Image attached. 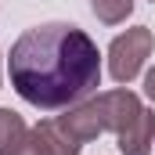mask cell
<instances>
[{
	"instance_id": "3957f363",
	"label": "cell",
	"mask_w": 155,
	"mask_h": 155,
	"mask_svg": "<svg viewBox=\"0 0 155 155\" xmlns=\"http://www.w3.org/2000/svg\"><path fill=\"white\" fill-rule=\"evenodd\" d=\"M148 47H152V36H148V29H130L126 36H119L112 43V79L116 83H130V79L137 76V69H141V61L148 58Z\"/></svg>"
},
{
	"instance_id": "5b68a950",
	"label": "cell",
	"mask_w": 155,
	"mask_h": 155,
	"mask_svg": "<svg viewBox=\"0 0 155 155\" xmlns=\"http://www.w3.org/2000/svg\"><path fill=\"white\" fill-rule=\"evenodd\" d=\"M130 7H134V0H94V11H97L105 22H119V18H126Z\"/></svg>"
},
{
	"instance_id": "8992f818",
	"label": "cell",
	"mask_w": 155,
	"mask_h": 155,
	"mask_svg": "<svg viewBox=\"0 0 155 155\" xmlns=\"http://www.w3.org/2000/svg\"><path fill=\"white\" fill-rule=\"evenodd\" d=\"M144 90H148V97L155 101V69L148 72V79H144Z\"/></svg>"
},
{
	"instance_id": "277c9868",
	"label": "cell",
	"mask_w": 155,
	"mask_h": 155,
	"mask_svg": "<svg viewBox=\"0 0 155 155\" xmlns=\"http://www.w3.org/2000/svg\"><path fill=\"white\" fill-rule=\"evenodd\" d=\"M0 155H51L40 134H25L22 119L7 108H0Z\"/></svg>"
},
{
	"instance_id": "6da1fadb",
	"label": "cell",
	"mask_w": 155,
	"mask_h": 155,
	"mask_svg": "<svg viewBox=\"0 0 155 155\" xmlns=\"http://www.w3.org/2000/svg\"><path fill=\"white\" fill-rule=\"evenodd\" d=\"M11 87L22 101L36 108H69L90 97L101 83V54L97 43L79 25L47 22L33 25L15 40L7 58Z\"/></svg>"
},
{
	"instance_id": "7a4b0ae2",
	"label": "cell",
	"mask_w": 155,
	"mask_h": 155,
	"mask_svg": "<svg viewBox=\"0 0 155 155\" xmlns=\"http://www.w3.org/2000/svg\"><path fill=\"white\" fill-rule=\"evenodd\" d=\"M61 126L69 130L72 141H87L101 130H116L119 148L126 155H148V144H152V116L141 108V101L130 90L105 94V97L76 108L72 116L61 119Z\"/></svg>"
}]
</instances>
